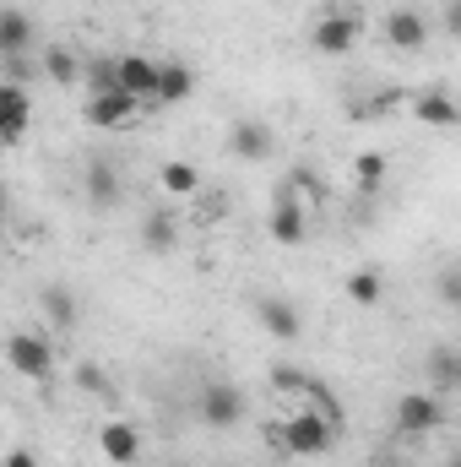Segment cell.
Masks as SVG:
<instances>
[{
    "instance_id": "1",
    "label": "cell",
    "mask_w": 461,
    "mask_h": 467,
    "mask_svg": "<svg viewBox=\"0 0 461 467\" xmlns=\"http://www.w3.org/2000/svg\"><path fill=\"white\" fill-rule=\"evenodd\" d=\"M271 441H277L288 457H326V451L337 446V419H332L326 408H315V402H299V408L271 430Z\"/></svg>"
},
{
    "instance_id": "2",
    "label": "cell",
    "mask_w": 461,
    "mask_h": 467,
    "mask_svg": "<svg viewBox=\"0 0 461 467\" xmlns=\"http://www.w3.org/2000/svg\"><path fill=\"white\" fill-rule=\"evenodd\" d=\"M5 364H11L22 380H49V375H55V343H49L44 332H11Z\"/></svg>"
},
{
    "instance_id": "3",
    "label": "cell",
    "mask_w": 461,
    "mask_h": 467,
    "mask_svg": "<svg viewBox=\"0 0 461 467\" xmlns=\"http://www.w3.org/2000/svg\"><path fill=\"white\" fill-rule=\"evenodd\" d=\"M358 33H364L358 11H321V16H315V27H310V49L337 60V55H347V49L358 44Z\"/></svg>"
},
{
    "instance_id": "4",
    "label": "cell",
    "mask_w": 461,
    "mask_h": 467,
    "mask_svg": "<svg viewBox=\"0 0 461 467\" xmlns=\"http://www.w3.org/2000/svg\"><path fill=\"white\" fill-rule=\"evenodd\" d=\"M115 82L130 93V99H141L147 109H158V82H163V60H152V55H119L115 60Z\"/></svg>"
},
{
    "instance_id": "5",
    "label": "cell",
    "mask_w": 461,
    "mask_h": 467,
    "mask_svg": "<svg viewBox=\"0 0 461 467\" xmlns=\"http://www.w3.org/2000/svg\"><path fill=\"white\" fill-rule=\"evenodd\" d=\"M147 104L141 99H130L125 88H104V93H87V104H82V115L93 130H119V125H130V119L141 115Z\"/></svg>"
},
{
    "instance_id": "6",
    "label": "cell",
    "mask_w": 461,
    "mask_h": 467,
    "mask_svg": "<svg viewBox=\"0 0 461 467\" xmlns=\"http://www.w3.org/2000/svg\"><path fill=\"white\" fill-rule=\"evenodd\" d=\"M255 321H261V332L277 337V343H299V337H304V316H299V305L282 299V294L255 299Z\"/></svg>"
},
{
    "instance_id": "7",
    "label": "cell",
    "mask_w": 461,
    "mask_h": 467,
    "mask_svg": "<svg viewBox=\"0 0 461 467\" xmlns=\"http://www.w3.org/2000/svg\"><path fill=\"white\" fill-rule=\"evenodd\" d=\"M440 424H446V408H440L435 391H407V397H396V430H402V435H435Z\"/></svg>"
},
{
    "instance_id": "8",
    "label": "cell",
    "mask_w": 461,
    "mask_h": 467,
    "mask_svg": "<svg viewBox=\"0 0 461 467\" xmlns=\"http://www.w3.org/2000/svg\"><path fill=\"white\" fill-rule=\"evenodd\" d=\"M229 152L239 163H266L277 152V130L266 119H233L229 125Z\"/></svg>"
},
{
    "instance_id": "9",
    "label": "cell",
    "mask_w": 461,
    "mask_h": 467,
    "mask_svg": "<svg viewBox=\"0 0 461 467\" xmlns=\"http://www.w3.org/2000/svg\"><path fill=\"white\" fill-rule=\"evenodd\" d=\"M380 33H385V44L391 49H424L429 44V16L418 11V5H391L385 11V22H380Z\"/></svg>"
},
{
    "instance_id": "10",
    "label": "cell",
    "mask_w": 461,
    "mask_h": 467,
    "mask_svg": "<svg viewBox=\"0 0 461 467\" xmlns=\"http://www.w3.org/2000/svg\"><path fill=\"white\" fill-rule=\"evenodd\" d=\"M266 234H271L277 244H304V239H310V213H304V202L293 196V185H282V196H277V207H271V218H266Z\"/></svg>"
},
{
    "instance_id": "11",
    "label": "cell",
    "mask_w": 461,
    "mask_h": 467,
    "mask_svg": "<svg viewBox=\"0 0 461 467\" xmlns=\"http://www.w3.org/2000/svg\"><path fill=\"white\" fill-rule=\"evenodd\" d=\"M196 413H201V424H207V430H233V424L244 419V391L229 386V380H218V386H207V391H201Z\"/></svg>"
},
{
    "instance_id": "12",
    "label": "cell",
    "mask_w": 461,
    "mask_h": 467,
    "mask_svg": "<svg viewBox=\"0 0 461 467\" xmlns=\"http://www.w3.org/2000/svg\"><path fill=\"white\" fill-rule=\"evenodd\" d=\"M27 119H33V99H27V88H22L16 77L0 82V141H5V147H22Z\"/></svg>"
},
{
    "instance_id": "13",
    "label": "cell",
    "mask_w": 461,
    "mask_h": 467,
    "mask_svg": "<svg viewBox=\"0 0 461 467\" xmlns=\"http://www.w3.org/2000/svg\"><path fill=\"white\" fill-rule=\"evenodd\" d=\"M98 451H104V462L130 467L141 457V430H136L130 419H109V424L98 430Z\"/></svg>"
},
{
    "instance_id": "14",
    "label": "cell",
    "mask_w": 461,
    "mask_h": 467,
    "mask_svg": "<svg viewBox=\"0 0 461 467\" xmlns=\"http://www.w3.org/2000/svg\"><path fill=\"white\" fill-rule=\"evenodd\" d=\"M38 310H44V321H49L55 332H71V327L82 321V305H77V294H71L66 283H44V294H38Z\"/></svg>"
},
{
    "instance_id": "15",
    "label": "cell",
    "mask_w": 461,
    "mask_h": 467,
    "mask_svg": "<svg viewBox=\"0 0 461 467\" xmlns=\"http://www.w3.org/2000/svg\"><path fill=\"white\" fill-rule=\"evenodd\" d=\"M82 191H87V202L93 207H115L119 202V169L109 163V158H87V169H82Z\"/></svg>"
},
{
    "instance_id": "16",
    "label": "cell",
    "mask_w": 461,
    "mask_h": 467,
    "mask_svg": "<svg viewBox=\"0 0 461 467\" xmlns=\"http://www.w3.org/2000/svg\"><path fill=\"white\" fill-rule=\"evenodd\" d=\"M424 369H429V391H435V397H446V391H461V348H451V343L429 348Z\"/></svg>"
},
{
    "instance_id": "17",
    "label": "cell",
    "mask_w": 461,
    "mask_h": 467,
    "mask_svg": "<svg viewBox=\"0 0 461 467\" xmlns=\"http://www.w3.org/2000/svg\"><path fill=\"white\" fill-rule=\"evenodd\" d=\"M413 119H418V125L456 130V125H461V104L451 99V93H418V99H413Z\"/></svg>"
},
{
    "instance_id": "18",
    "label": "cell",
    "mask_w": 461,
    "mask_h": 467,
    "mask_svg": "<svg viewBox=\"0 0 461 467\" xmlns=\"http://www.w3.org/2000/svg\"><path fill=\"white\" fill-rule=\"evenodd\" d=\"M347 288V305H358V310H374L380 299H385V277H380V266H353L343 277Z\"/></svg>"
},
{
    "instance_id": "19",
    "label": "cell",
    "mask_w": 461,
    "mask_h": 467,
    "mask_svg": "<svg viewBox=\"0 0 461 467\" xmlns=\"http://www.w3.org/2000/svg\"><path fill=\"white\" fill-rule=\"evenodd\" d=\"M196 93V71L185 66V60H163V82H158V109H169V104H185Z\"/></svg>"
},
{
    "instance_id": "20",
    "label": "cell",
    "mask_w": 461,
    "mask_h": 467,
    "mask_svg": "<svg viewBox=\"0 0 461 467\" xmlns=\"http://www.w3.org/2000/svg\"><path fill=\"white\" fill-rule=\"evenodd\" d=\"M141 244H147L152 255H169V250L179 244V218H174L169 207H158V213H147V223H141Z\"/></svg>"
},
{
    "instance_id": "21",
    "label": "cell",
    "mask_w": 461,
    "mask_h": 467,
    "mask_svg": "<svg viewBox=\"0 0 461 467\" xmlns=\"http://www.w3.org/2000/svg\"><path fill=\"white\" fill-rule=\"evenodd\" d=\"M27 44H33V22H27V11L11 5V11L0 16V55H5V60H22Z\"/></svg>"
},
{
    "instance_id": "22",
    "label": "cell",
    "mask_w": 461,
    "mask_h": 467,
    "mask_svg": "<svg viewBox=\"0 0 461 467\" xmlns=\"http://www.w3.org/2000/svg\"><path fill=\"white\" fill-rule=\"evenodd\" d=\"M158 185L169 191V196H201V169L196 163H163V174H158Z\"/></svg>"
},
{
    "instance_id": "23",
    "label": "cell",
    "mask_w": 461,
    "mask_h": 467,
    "mask_svg": "<svg viewBox=\"0 0 461 467\" xmlns=\"http://www.w3.org/2000/svg\"><path fill=\"white\" fill-rule=\"evenodd\" d=\"M385 169H391V158H385V152H358V158H353V174H358V191H380V180H385Z\"/></svg>"
},
{
    "instance_id": "24",
    "label": "cell",
    "mask_w": 461,
    "mask_h": 467,
    "mask_svg": "<svg viewBox=\"0 0 461 467\" xmlns=\"http://www.w3.org/2000/svg\"><path fill=\"white\" fill-rule=\"evenodd\" d=\"M77 386L98 402H115V380L104 375V364H77Z\"/></svg>"
},
{
    "instance_id": "25",
    "label": "cell",
    "mask_w": 461,
    "mask_h": 467,
    "mask_svg": "<svg viewBox=\"0 0 461 467\" xmlns=\"http://www.w3.org/2000/svg\"><path fill=\"white\" fill-rule=\"evenodd\" d=\"M44 71H49L60 88H71V82L82 77V66H77V55H71V49H44Z\"/></svg>"
},
{
    "instance_id": "26",
    "label": "cell",
    "mask_w": 461,
    "mask_h": 467,
    "mask_svg": "<svg viewBox=\"0 0 461 467\" xmlns=\"http://www.w3.org/2000/svg\"><path fill=\"white\" fill-rule=\"evenodd\" d=\"M435 294H440L451 310H461V266H446V272L435 277Z\"/></svg>"
},
{
    "instance_id": "27",
    "label": "cell",
    "mask_w": 461,
    "mask_h": 467,
    "mask_svg": "<svg viewBox=\"0 0 461 467\" xmlns=\"http://www.w3.org/2000/svg\"><path fill=\"white\" fill-rule=\"evenodd\" d=\"M5 467H38V457L27 446H16V451H5Z\"/></svg>"
},
{
    "instance_id": "28",
    "label": "cell",
    "mask_w": 461,
    "mask_h": 467,
    "mask_svg": "<svg viewBox=\"0 0 461 467\" xmlns=\"http://www.w3.org/2000/svg\"><path fill=\"white\" fill-rule=\"evenodd\" d=\"M446 33H451V38H461V0H451V5H446Z\"/></svg>"
},
{
    "instance_id": "29",
    "label": "cell",
    "mask_w": 461,
    "mask_h": 467,
    "mask_svg": "<svg viewBox=\"0 0 461 467\" xmlns=\"http://www.w3.org/2000/svg\"><path fill=\"white\" fill-rule=\"evenodd\" d=\"M446 467H461V457H451V462H446Z\"/></svg>"
}]
</instances>
